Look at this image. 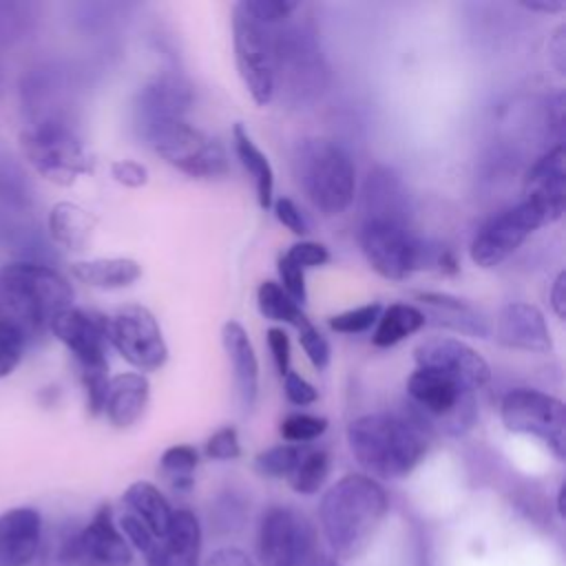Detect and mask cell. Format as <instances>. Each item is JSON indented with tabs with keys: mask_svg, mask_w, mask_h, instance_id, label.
<instances>
[{
	"mask_svg": "<svg viewBox=\"0 0 566 566\" xmlns=\"http://www.w3.org/2000/svg\"><path fill=\"white\" fill-rule=\"evenodd\" d=\"M243 7L263 24L274 27L276 22H283L292 15V11L298 9V2L290 0H241Z\"/></svg>",
	"mask_w": 566,
	"mask_h": 566,
	"instance_id": "obj_37",
	"label": "cell"
},
{
	"mask_svg": "<svg viewBox=\"0 0 566 566\" xmlns=\"http://www.w3.org/2000/svg\"><path fill=\"white\" fill-rule=\"evenodd\" d=\"M276 270H279V276H281V287L285 290V294L296 303V305H303L307 301V290H305V274H303V268L294 265L285 254L279 256V263H276Z\"/></svg>",
	"mask_w": 566,
	"mask_h": 566,
	"instance_id": "obj_38",
	"label": "cell"
},
{
	"mask_svg": "<svg viewBox=\"0 0 566 566\" xmlns=\"http://www.w3.org/2000/svg\"><path fill=\"white\" fill-rule=\"evenodd\" d=\"M73 276L80 283L99 290H122L133 285L142 276V265L135 259L113 256V259H91L71 265Z\"/></svg>",
	"mask_w": 566,
	"mask_h": 566,
	"instance_id": "obj_26",
	"label": "cell"
},
{
	"mask_svg": "<svg viewBox=\"0 0 566 566\" xmlns=\"http://www.w3.org/2000/svg\"><path fill=\"white\" fill-rule=\"evenodd\" d=\"M203 533L197 515L188 509L172 511L170 524L144 555L146 566H201Z\"/></svg>",
	"mask_w": 566,
	"mask_h": 566,
	"instance_id": "obj_17",
	"label": "cell"
},
{
	"mask_svg": "<svg viewBox=\"0 0 566 566\" xmlns=\"http://www.w3.org/2000/svg\"><path fill=\"white\" fill-rule=\"evenodd\" d=\"M566 272H559L553 281V287H551V307L553 312L557 314V318H564L566 316Z\"/></svg>",
	"mask_w": 566,
	"mask_h": 566,
	"instance_id": "obj_47",
	"label": "cell"
},
{
	"mask_svg": "<svg viewBox=\"0 0 566 566\" xmlns=\"http://www.w3.org/2000/svg\"><path fill=\"white\" fill-rule=\"evenodd\" d=\"M20 146L35 172L57 186H71L93 170V159L80 137L57 119H44L22 130Z\"/></svg>",
	"mask_w": 566,
	"mask_h": 566,
	"instance_id": "obj_5",
	"label": "cell"
},
{
	"mask_svg": "<svg viewBox=\"0 0 566 566\" xmlns=\"http://www.w3.org/2000/svg\"><path fill=\"white\" fill-rule=\"evenodd\" d=\"M325 429H327V420L321 416H310V413H292L279 427L283 440H287L292 444L312 442V440L321 438L325 433Z\"/></svg>",
	"mask_w": 566,
	"mask_h": 566,
	"instance_id": "obj_33",
	"label": "cell"
},
{
	"mask_svg": "<svg viewBox=\"0 0 566 566\" xmlns=\"http://www.w3.org/2000/svg\"><path fill=\"white\" fill-rule=\"evenodd\" d=\"M347 442L369 478L400 480L427 455L429 440L420 420L394 413H367L347 427Z\"/></svg>",
	"mask_w": 566,
	"mask_h": 566,
	"instance_id": "obj_2",
	"label": "cell"
},
{
	"mask_svg": "<svg viewBox=\"0 0 566 566\" xmlns=\"http://www.w3.org/2000/svg\"><path fill=\"white\" fill-rule=\"evenodd\" d=\"M285 256L298 265V268H316V265H325L329 261V252L323 243H316V241H298L294 243Z\"/></svg>",
	"mask_w": 566,
	"mask_h": 566,
	"instance_id": "obj_41",
	"label": "cell"
},
{
	"mask_svg": "<svg viewBox=\"0 0 566 566\" xmlns=\"http://www.w3.org/2000/svg\"><path fill=\"white\" fill-rule=\"evenodd\" d=\"M376 329L371 336V343L376 347H391L400 343L402 338L416 334L427 321L422 316V310L407 303H394L387 310L380 312L376 321Z\"/></svg>",
	"mask_w": 566,
	"mask_h": 566,
	"instance_id": "obj_28",
	"label": "cell"
},
{
	"mask_svg": "<svg viewBox=\"0 0 566 566\" xmlns=\"http://www.w3.org/2000/svg\"><path fill=\"white\" fill-rule=\"evenodd\" d=\"M318 548L314 524L292 506H270L256 526L259 566H301Z\"/></svg>",
	"mask_w": 566,
	"mask_h": 566,
	"instance_id": "obj_9",
	"label": "cell"
},
{
	"mask_svg": "<svg viewBox=\"0 0 566 566\" xmlns=\"http://www.w3.org/2000/svg\"><path fill=\"white\" fill-rule=\"evenodd\" d=\"M296 166L305 195L323 214L334 217L349 208L356 190V166L340 144L323 137L305 139Z\"/></svg>",
	"mask_w": 566,
	"mask_h": 566,
	"instance_id": "obj_4",
	"label": "cell"
},
{
	"mask_svg": "<svg viewBox=\"0 0 566 566\" xmlns=\"http://www.w3.org/2000/svg\"><path fill=\"white\" fill-rule=\"evenodd\" d=\"M221 340H223V349L232 365L237 398H239L243 411H250L254 407L256 394H259V360H256L254 347L248 338V332L237 321H228L223 325Z\"/></svg>",
	"mask_w": 566,
	"mask_h": 566,
	"instance_id": "obj_21",
	"label": "cell"
},
{
	"mask_svg": "<svg viewBox=\"0 0 566 566\" xmlns=\"http://www.w3.org/2000/svg\"><path fill=\"white\" fill-rule=\"evenodd\" d=\"M197 464H199V453L190 444H172L159 458L161 475L175 491L192 489Z\"/></svg>",
	"mask_w": 566,
	"mask_h": 566,
	"instance_id": "obj_29",
	"label": "cell"
},
{
	"mask_svg": "<svg viewBox=\"0 0 566 566\" xmlns=\"http://www.w3.org/2000/svg\"><path fill=\"white\" fill-rule=\"evenodd\" d=\"M256 303H259V310H261V314H263L265 318L290 323V325H294L296 329H298L305 321H310V318L303 314L301 305H296V303L285 294V290H283L279 283H274V281H263V283L259 285V290H256Z\"/></svg>",
	"mask_w": 566,
	"mask_h": 566,
	"instance_id": "obj_31",
	"label": "cell"
},
{
	"mask_svg": "<svg viewBox=\"0 0 566 566\" xmlns=\"http://www.w3.org/2000/svg\"><path fill=\"white\" fill-rule=\"evenodd\" d=\"M232 42L237 71L250 97L265 106L272 102L276 82V33L259 22L243 2L232 9Z\"/></svg>",
	"mask_w": 566,
	"mask_h": 566,
	"instance_id": "obj_7",
	"label": "cell"
},
{
	"mask_svg": "<svg viewBox=\"0 0 566 566\" xmlns=\"http://www.w3.org/2000/svg\"><path fill=\"white\" fill-rule=\"evenodd\" d=\"M542 226L544 221L537 210L526 199H522L513 208L495 214L478 230L471 243L473 263L480 268L500 265L526 241L528 234H533Z\"/></svg>",
	"mask_w": 566,
	"mask_h": 566,
	"instance_id": "obj_13",
	"label": "cell"
},
{
	"mask_svg": "<svg viewBox=\"0 0 566 566\" xmlns=\"http://www.w3.org/2000/svg\"><path fill=\"white\" fill-rule=\"evenodd\" d=\"M283 385H285V396L292 405L305 407V405L316 402V398H318L314 385H310L301 374H296L292 369L283 376Z\"/></svg>",
	"mask_w": 566,
	"mask_h": 566,
	"instance_id": "obj_44",
	"label": "cell"
},
{
	"mask_svg": "<svg viewBox=\"0 0 566 566\" xmlns=\"http://www.w3.org/2000/svg\"><path fill=\"white\" fill-rule=\"evenodd\" d=\"M389 511L382 484L363 473H347L332 484L318 504L321 531L338 559L360 557Z\"/></svg>",
	"mask_w": 566,
	"mask_h": 566,
	"instance_id": "obj_1",
	"label": "cell"
},
{
	"mask_svg": "<svg viewBox=\"0 0 566 566\" xmlns=\"http://www.w3.org/2000/svg\"><path fill=\"white\" fill-rule=\"evenodd\" d=\"M329 467H332V462H329L327 451L305 449L298 464L290 473L287 482H290L292 491H296L301 495H314L325 484V480L329 475Z\"/></svg>",
	"mask_w": 566,
	"mask_h": 566,
	"instance_id": "obj_30",
	"label": "cell"
},
{
	"mask_svg": "<svg viewBox=\"0 0 566 566\" xmlns=\"http://www.w3.org/2000/svg\"><path fill=\"white\" fill-rule=\"evenodd\" d=\"M206 455L210 460H237L241 455V444L234 427H221L206 442Z\"/></svg>",
	"mask_w": 566,
	"mask_h": 566,
	"instance_id": "obj_39",
	"label": "cell"
},
{
	"mask_svg": "<svg viewBox=\"0 0 566 566\" xmlns=\"http://www.w3.org/2000/svg\"><path fill=\"white\" fill-rule=\"evenodd\" d=\"M203 566H256L252 557L237 548V546H223L210 553V557L203 562Z\"/></svg>",
	"mask_w": 566,
	"mask_h": 566,
	"instance_id": "obj_46",
	"label": "cell"
},
{
	"mask_svg": "<svg viewBox=\"0 0 566 566\" xmlns=\"http://www.w3.org/2000/svg\"><path fill=\"white\" fill-rule=\"evenodd\" d=\"M522 7L531 9V11H542V13H557V11L566 9V2L564 0H531V2H522Z\"/></svg>",
	"mask_w": 566,
	"mask_h": 566,
	"instance_id": "obj_50",
	"label": "cell"
},
{
	"mask_svg": "<svg viewBox=\"0 0 566 566\" xmlns=\"http://www.w3.org/2000/svg\"><path fill=\"white\" fill-rule=\"evenodd\" d=\"M305 449L298 444H276L254 458V469L263 478H290Z\"/></svg>",
	"mask_w": 566,
	"mask_h": 566,
	"instance_id": "obj_32",
	"label": "cell"
},
{
	"mask_svg": "<svg viewBox=\"0 0 566 566\" xmlns=\"http://www.w3.org/2000/svg\"><path fill=\"white\" fill-rule=\"evenodd\" d=\"M42 542V515L33 506L0 513V566H31Z\"/></svg>",
	"mask_w": 566,
	"mask_h": 566,
	"instance_id": "obj_19",
	"label": "cell"
},
{
	"mask_svg": "<svg viewBox=\"0 0 566 566\" xmlns=\"http://www.w3.org/2000/svg\"><path fill=\"white\" fill-rule=\"evenodd\" d=\"M380 312H382L380 303H367L332 316L329 327L340 334H360V332H367L378 321Z\"/></svg>",
	"mask_w": 566,
	"mask_h": 566,
	"instance_id": "obj_34",
	"label": "cell"
},
{
	"mask_svg": "<svg viewBox=\"0 0 566 566\" xmlns=\"http://www.w3.org/2000/svg\"><path fill=\"white\" fill-rule=\"evenodd\" d=\"M73 307L71 283L42 263H7L0 268V321L27 336L49 329L55 314Z\"/></svg>",
	"mask_w": 566,
	"mask_h": 566,
	"instance_id": "obj_3",
	"label": "cell"
},
{
	"mask_svg": "<svg viewBox=\"0 0 566 566\" xmlns=\"http://www.w3.org/2000/svg\"><path fill=\"white\" fill-rule=\"evenodd\" d=\"M150 396V382L144 374L137 371H124L117 374L108 380V391H106V402H104V413L108 422L117 429H126L135 424Z\"/></svg>",
	"mask_w": 566,
	"mask_h": 566,
	"instance_id": "obj_23",
	"label": "cell"
},
{
	"mask_svg": "<svg viewBox=\"0 0 566 566\" xmlns=\"http://www.w3.org/2000/svg\"><path fill=\"white\" fill-rule=\"evenodd\" d=\"M416 298L424 307V321H431L438 327H447L467 336H489V323L484 314L475 310L471 303L442 292H418Z\"/></svg>",
	"mask_w": 566,
	"mask_h": 566,
	"instance_id": "obj_22",
	"label": "cell"
},
{
	"mask_svg": "<svg viewBox=\"0 0 566 566\" xmlns=\"http://www.w3.org/2000/svg\"><path fill=\"white\" fill-rule=\"evenodd\" d=\"M95 217L71 201H57L49 212V234L51 239L69 250V252H84L95 234Z\"/></svg>",
	"mask_w": 566,
	"mask_h": 566,
	"instance_id": "obj_24",
	"label": "cell"
},
{
	"mask_svg": "<svg viewBox=\"0 0 566 566\" xmlns=\"http://www.w3.org/2000/svg\"><path fill=\"white\" fill-rule=\"evenodd\" d=\"M413 358L418 367L440 371L467 391L480 389L491 378V367L482 358V354L455 338H427L413 349Z\"/></svg>",
	"mask_w": 566,
	"mask_h": 566,
	"instance_id": "obj_15",
	"label": "cell"
},
{
	"mask_svg": "<svg viewBox=\"0 0 566 566\" xmlns=\"http://www.w3.org/2000/svg\"><path fill=\"white\" fill-rule=\"evenodd\" d=\"M298 343L303 352L307 354L310 363L321 371L329 365V343L327 338L312 325V321H305L298 327Z\"/></svg>",
	"mask_w": 566,
	"mask_h": 566,
	"instance_id": "obj_36",
	"label": "cell"
},
{
	"mask_svg": "<svg viewBox=\"0 0 566 566\" xmlns=\"http://www.w3.org/2000/svg\"><path fill=\"white\" fill-rule=\"evenodd\" d=\"M301 566H343L338 557H334L329 551H323L321 546L301 564Z\"/></svg>",
	"mask_w": 566,
	"mask_h": 566,
	"instance_id": "obj_49",
	"label": "cell"
},
{
	"mask_svg": "<svg viewBox=\"0 0 566 566\" xmlns=\"http://www.w3.org/2000/svg\"><path fill=\"white\" fill-rule=\"evenodd\" d=\"M274 214H276V219H279L290 232L301 234V237L310 232L307 221H305L301 208H298L290 197H279V199L274 201Z\"/></svg>",
	"mask_w": 566,
	"mask_h": 566,
	"instance_id": "obj_43",
	"label": "cell"
},
{
	"mask_svg": "<svg viewBox=\"0 0 566 566\" xmlns=\"http://www.w3.org/2000/svg\"><path fill=\"white\" fill-rule=\"evenodd\" d=\"M190 102V86L181 77L161 75L153 80L142 88L135 106L139 133L166 119H184Z\"/></svg>",
	"mask_w": 566,
	"mask_h": 566,
	"instance_id": "obj_20",
	"label": "cell"
},
{
	"mask_svg": "<svg viewBox=\"0 0 566 566\" xmlns=\"http://www.w3.org/2000/svg\"><path fill=\"white\" fill-rule=\"evenodd\" d=\"M146 144L177 170L197 179H217L228 172V157L219 142L186 119H166L139 133Z\"/></svg>",
	"mask_w": 566,
	"mask_h": 566,
	"instance_id": "obj_6",
	"label": "cell"
},
{
	"mask_svg": "<svg viewBox=\"0 0 566 566\" xmlns=\"http://www.w3.org/2000/svg\"><path fill=\"white\" fill-rule=\"evenodd\" d=\"M62 566H130L133 548L124 539L108 504L99 506L86 526L60 546Z\"/></svg>",
	"mask_w": 566,
	"mask_h": 566,
	"instance_id": "obj_12",
	"label": "cell"
},
{
	"mask_svg": "<svg viewBox=\"0 0 566 566\" xmlns=\"http://www.w3.org/2000/svg\"><path fill=\"white\" fill-rule=\"evenodd\" d=\"M548 51H551V57H553V64L559 73H564V51H566V42H564V27L557 29V33L553 35L551 44H548Z\"/></svg>",
	"mask_w": 566,
	"mask_h": 566,
	"instance_id": "obj_48",
	"label": "cell"
},
{
	"mask_svg": "<svg viewBox=\"0 0 566 566\" xmlns=\"http://www.w3.org/2000/svg\"><path fill=\"white\" fill-rule=\"evenodd\" d=\"M49 329L60 343L69 347L80 365V374L108 371V321L104 316L77 307H66L53 316Z\"/></svg>",
	"mask_w": 566,
	"mask_h": 566,
	"instance_id": "obj_14",
	"label": "cell"
},
{
	"mask_svg": "<svg viewBox=\"0 0 566 566\" xmlns=\"http://www.w3.org/2000/svg\"><path fill=\"white\" fill-rule=\"evenodd\" d=\"M117 528L122 531V535H124V539L128 542V546L135 548V551H139L142 555H146V553L153 548V544L157 542V537H155L137 517H133V515H128V513H122V515H119Z\"/></svg>",
	"mask_w": 566,
	"mask_h": 566,
	"instance_id": "obj_40",
	"label": "cell"
},
{
	"mask_svg": "<svg viewBox=\"0 0 566 566\" xmlns=\"http://www.w3.org/2000/svg\"><path fill=\"white\" fill-rule=\"evenodd\" d=\"M232 142H234V153L241 161V166L248 170V175L254 179L256 188V199L263 210L272 206V192H274V172L270 166V159L265 153L252 142L250 133L245 130L243 124H234L232 128Z\"/></svg>",
	"mask_w": 566,
	"mask_h": 566,
	"instance_id": "obj_27",
	"label": "cell"
},
{
	"mask_svg": "<svg viewBox=\"0 0 566 566\" xmlns=\"http://www.w3.org/2000/svg\"><path fill=\"white\" fill-rule=\"evenodd\" d=\"M360 248L367 263L391 281L411 276L433 259L431 248L405 221L394 219H367L360 230Z\"/></svg>",
	"mask_w": 566,
	"mask_h": 566,
	"instance_id": "obj_8",
	"label": "cell"
},
{
	"mask_svg": "<svg viewBox=\"0 0 566 566\" xmlns=\"http://www.w3.org/2000/svg\"><path fill=\"white\" fill-rule=\"evenodd\" d=\"M111 175L117 184L128 188H142L148 184V168L135 159H117L111 164Z\"/></svg>",
	"mask_w": 566,
	"mask_h": 566,
	"instance_id": "obj_42",
	"label": "cell"
},
{
	"mask_svg": "<svg viewBox=\"0 0 566 566\" xmlns=\"http://www.w3.org/2000/svg\"><path fill=\"white\" fill-rule=\"evenodd\" d=\"M268 345H270V352H272L279 374L285 376L290 371V338H287V334L281 327H270Z\"/></svg>",
	"mask_w": 566,
	"mask_h": 566,
	"instance_id": "obj_45",
	"label": "cell"
},
{
	"mask_svg": "<svg viewBox=\"0 0 566 566\" xmlns=\"http://www.w3.org/2000/svg\"><path fill=\"white\" fill-rule=\"evenodd\" d=\"M524 199L537 210L544 226H551L562 217L566 206V166L562 146H555L533 164L524 181Z\"/></svg>",
	"mask_w": 566,
	"mask_h": 566,
	"instance_id": "obj_16",
	"label": "cell"
},
{
	"mask_svg": "<svg viewBox=\"0 0 566 566\" xmlns=\"http://www.w3.org/2000/svg\"><path fill=\"white\" fill-rule=\"evenodd\" d=\"M124 513L137 517L155 537H161L170 524L172 509L166 500V495L146 480L133 482L124 495H122Z\"/></svg>",
	"mask_w": 566,
	"mask_h": 566,
	"instance_id": "obj_25",
	"label": "cell"
},
{
	"mask_svg": "<svg viewBox=\"0 0 566 566\" xmlns=\"http://www.w3.org/2000/svg\"><path fill=\"white\" fill-rule=\"evenodd\" d=\"M495 338L509 349L546 354L553 349L551 329L544 314L531 303H509L495 321Z\"/></svg>",
	"mask_w": 566,
	"mask_h": 566,
	"instance_id": "obj_18",
	"label": "cell"
},
{
	"mask_svg": "<svg viewBox=\"0 0 566 566\" xmlns=\"http://www.w3.org/2000/svg\"><path fill=\"white\" fill-rule=\"evenodd\" d=\"M502 422L513 433L539 438L559 460L566 453L564 402L539 389H511L500 405Z\"/></svg>",
	"mask_w": 566,
	"mask_h": 566,
	"instance_id": "obj_10",
	"label": "cell"
},
{
	"mask_svg": "<svg viewBox=\"0 0 566 566\" xmlns=\"http://www.w3.org/2000/svg\"><path fill=\"white\" fill-rule=\"evenodd\" d=\"M24 334L13 325L0 321V378H7L15 371L24 356Z\"/></svg>",
	"mask_w": 566,
	"mask_h": 566,
	"instance_id": "obj_35",
	"label": "cell"
},
{
	"mask_svg": "<svg viewBox=\"0 0 566 566\" xmlns=\"http://www.w3.org/2000/svg\"><path fill=\"white\" fill-rule=\"evenodd\" d=\"M108 343L124 360L142 371H157L168 358L161 327L153 312L130 303L108 318Z\"/></svg>",
	"mask_w": 566,
	"mask_h": 566,
	"instance_id": "obj_11",
	"label": "cell"
}]
</instances>
